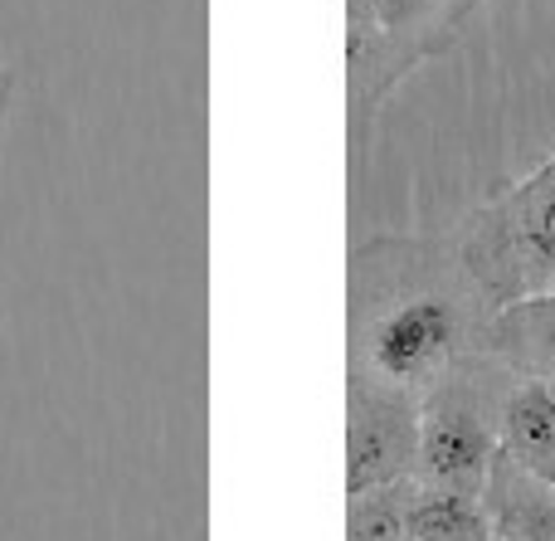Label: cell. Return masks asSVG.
I'll return each instance as SVG.
<instances>
[{"mask_svg":"<svg viewBox=\"0 0 555 541\" xmlns=\"http://www.w3.org/2000/svg\"><path fill=\"white\" fill-rule=\"evenodd\" d=\"M488 357L517 381H555V293L502 302L488 322Z\"/></svg>","mask_w":555,"mask_h":541,"instance_id":"7","label":"cell"},{"mask_svg":"<svg viewBox=\"0 0 555 541\" xmlns=\"http://www.w3.org/2000/svg\"><path fill=\"white\" fill-rule=\"evenodd\" d=\"M420 454V400L351 381L346 396V498L410 484Z\"/></svg>","mask_w":555,"mask_h":541,"instance_id":"5","label":"cell"},{"mask_svg":"<svg viewBox=\"0 0 555 541\" xmlns=\"http://www.w3.org/2000/svg\"><path fill=\"white\" fill-rule=\"evenodd\" d=\"M482 513L498 541H555V488L521 474L507 454L492 459Z\"/></svg>","mask_w":555,"mask_h":541,"instance_id":"8","label":"cell"},{"mask_svg":"<svg viewBox=\"0 0 555 541\" xmlns=\"http://www.w3.org/2000/svg\"><path fill=\"white\" fill-rule=\"evenodd\" d=\"M502 454L521 474L555 488V386L551 381H512L498 410Z\"/></svg>","mask_w":555,"mask_h":541,"instance_id":"6","label":"cell"},{"mask_svg":"<svg viewBox=\"0 0 555 541\" xmlns=\"http://www.w3.org/2000/svg\"><path fill=\"white\" fill-rule=\"evenodd\" d=\"M478 0H385L371 35H346V107H351V152L361 156L365 127L380 103L420 64L459 44Z\"/></svg>","mask_w":555,"mask_h":541,"instance_id":"3","label":"cell"},{"mask_svg":"<svg viewBox=\"0 0 555 541\" xmlns=\"http://www.w3.org/2000/svg\"><path fill=\"white\" fill-rule=\"evenodd\" d=\"M478 541H498V537H492V532H488V537H478Z\"/></svg>","mask_w":555,"mask_h":541,"instance_id":"11","label":"cell"},{"mask_svg":"<svg viewBox=\"0 0 555 541\" xmlns=\"http://www.w3.org/2000/svg\"><path fill=\"white\" fill-rule=\"evenodd\" d=\"M410 498H414V478L346 498V541H404Z\"/></svg>","mask_w":555,"mask_h":541,"instance_id":"9","label":"cell"},{"mask_svg":"<svg viewBox=\"0 0 555 541\" xmlns=\"http://www.w3.org/2000/svg\"><path fill=\"white\" fill-rule=\"evenodd\" d=\"M385 0H346V35H371L380 25Z\"/></svg>","mask_w":555,"mask_h":541,"instance_id":"10","label":"cell"},{"mask_svg":"<svg viewBox=\"0 0 555 541\" xmlns=\"http://www.w3.org/2000/svg\"><path fill=\"white\" fill-rule=\"evenodd\" d=\"M449 376L420 400V454H414V488H434V493H463L482 498L492 474V459L502 454L498 439V410L488 390L468 376Z\"/></svg>","mask_w":555,"mask_h":541,"instance_id":"4","label":"cell"},{"mask_svg":"<svg viewBox=\"0 0 555 541\" xmlns=\"http://www.w3.org/2000/svg\"><path fill=\"white\" fill-rule=\"evenodd\" d=\"M492 312L453 244L380 234L351 259V381L424 400L488 351Z\"/></svg>","mask_w":555,"mask_h":541,"instance_id":"1","label":"cell"},{"mask_svg":"<svg viewBox=\"0 0 555 541\" xmlns=\"http://www.w3.org/2000/svg\"><path fill=\"white\" fill-rule=\"evenodd\" d=\"M492 308L555 293V152L521 181L502 185L453 234Z\"/></svg>","mask_w":555,"mask_h":541,"instance_id":"2","label":"cell"},{"mask_svg":"<svg viewBox=\"0 0 555 541\" xmlns=\"http://www.w3.org/2000/svg\"><path fill=\"white\" fill-rule=\"evenodd\" d=\"M551 386H555V381H551Z\"/></svg>","mask_w":555,"mask_h":541,"instance_id":"12","label":"cell"}]
</instances>
